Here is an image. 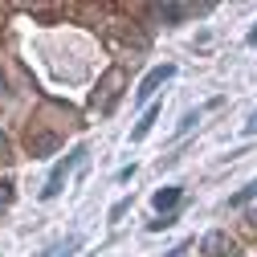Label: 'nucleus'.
I'll return each instance as SVG.
<instances>
[{
    "label": "nucleus",
    "mask_w": 257,
    "mask_h": 257,
    "mask_svg": "<svg viewBox=\"0 0 257 257\" xmlns=\"http://www.w3.org/2000/svg\"><path fill=\"white\" fill-rule=\"evenodd\" d=\"M176 220H180V216H176V212H168V216H159V220H151L147 229H151V233H159V229H172Z\"/></svg>",
    "instance_id": "nucleus-11"
},
{
    "label": "nucleus",
    "mask_w": 257,
    "mask_h": 257,
    "mask_svg": "<svg viewBox=\"0 0 257 257\" xmlns=\"http://www.w3.org/2000/svg\"><path fill=\"white\" fill-rule=\"evenodd\" d=\"M188 249H192V245H188V241H184V245H176V249H172V253H168V257H184V253H188Z\"/></svg>",
    "instance_id": "nucleus-14"
},
{
    "label": "nucleus",
    "mask_w": 257,
    "mask_h": 257,
    "mask_svg": "<svg viewBox=\"0 0 257 257\" xmlns=\"http://www.w3.org/2000/svg\"><path fill=\"white\" fill-rule=\"evenodd\" d=\"M0 159H9V139L0 135Z\"/></svg>",
    "instance_id": "nucleus-16"
},
{
    "label": "nucleus",
    "mask_w": 257,
    "mask_h": 257,
    "mask_svg": "<svg viewBox=\"0 0 257 257\" xmlns=\"http://www.w3.org/2000/svg\"><path fill=\"white\" fill-rule=\"evenodd\" d=\"M13 196H17V184H13V180H0V212H9Z\"/></svg>",
    "instance_id": "nucleus-10"
},
{
    "label": "nucleus",
    "mask_w": 257,
    "mask_h": 257,
    "mask_svg": "<svg viewBox=\"0 0 257 257\" xmlns=\"http://www.w3.org/2000/svg\"><path fill=\"white\" fill-rule=\"evenodd\" d=\"M200 249H204L208 257H229V253H233V237L224 233V229H212V233L200 241Z\"/></svg>",
    "instance_id": "nucleus-4"
},
{
    "label": "nucleus",
    "mask_w": 257,
    "mask_h": 257,
    "mask_svg": "<svg viewBox=\"0 0 257 257\" xmlns=\"http://www.w3.org/2000/svg\"><path fill=\"white\" fill-rule=\"evenodd\" d=\"M155 118H159V102H151V106H147V114L139 118V126L131 131V143H139V139H147V135H151V126H155Z\"/></svg>",
    "instance_id": "nucleus-6"
},
{
    "label": "nucleus",
    "mask_w": 257,
    "mask_h": 257,
    "mask_svg": "<svg viewBox=\"0 0 257 257\" xmlns=\"http://www.w3.org/2000/svg\"><path fill=\"white\" fill-rule=\"evenodd\" d=\"M5 86H9V82H5V70H0V94H5Z\"/></svg>",
    "instance_id": "nucleus-18"
},
{
    "label": "nucleus",
    "mask_w": 257,
    "mask_h": 257,
    "mask_svg": "<svg viewBox=\"0 0 257 257\" xmlns=\"http://www.w3.org/2000/svg\"><path fill=\"white\" fill-rule=\"evenodd\" d=\"M176 78V66H155L143 82H139V90H135V102L139 106H147L151 98H155V94H159V86H164V82H172Z\"/></svg>",
    "instance_id": "nucleus-2"
},
{
    "label": "nucleus",
    "mask_w": 257,
    "mask_h": 257,
    "mask_svg": "<svg viewBox=\"0 0 257 257\" xmlns=\"http://www.w3.org/2000/svg\"><path fill=\"white\" fill-rule=\"evenodd\" d=\"M57 147V135H37V139H29V151H33V159L37 155H49Z\"/></svg>",
    "instance_id": "nucleus-7"
},
{
    "label": "nucleus",
    "mask_w": 257,
    "mask_h": 257,
    "mask_svg": "<svg viewBox=\"0 0 257 257\" xmlns=\"http://www.w3.org/2000/svg\"><path fill=\"white\" fill-rule=\"evenodd\" d=\"M208 5H155L151 13L164 21V25H180V21H192L196 13H204Z\"/></svg>",
    "instance_id": "nucleus-3"
},
{
    "label": "nucleus",
    "mask_w": 257,
    "mask_h": 257,
    "mask_svg": "<svg viewBox=\"0 0 257 257\" xmlns=\"http://www.w3.org/2000/svg\"><path fill=\"white\" fill-rule=\"evenodd\" d=\"M180 196H184V188H159V192H155V196H151V204H155L159 212H164V216H168V212H172V208L180 204Z\"/></svg>",
    "instance_id": "nucleus-5"
},
{
    "label": "nucleus",
    "mask_w": 257,
    "mask_h": 257,
    "mask_svg": "<svg viewBox=\"0 0 257 257\" xmlns=\"http://www.w3.org/2000/svg\"><path fill=\"white\" fill-rule=\"evenodd\" d=\"M196 122H200V110L184 114V122H180V131H176V135H188V131H192V126H196Z\"/></svg>",
    "instance_id": "nucleus-12"
},
{
    "label": "nucleus",
    "mask_w": 257,
    "mask_h": 257,
    "mask_svg": "<svg viewBox=\"0 0 257 257\" xmlns=\"http://www.w3.org/2000/svg\"><path fill=\"white\" fill-rule=\"evenodd\" d=\"M245 45H253V49H257V25L249 29V37H245Z\"/></svg>",
    "instance_id": "nucleus-15"
},
{
    "label": "nucleus",
    "mask_w": 257,
    "mask_h": 257,
    "mask_svg": "<svg viewBox=\"0 0 257 257\" xmlns=\"http://www.w3.org/2000/svg\"><path fill=\"white\" fill-rule=\"evenodd\" d=\"M249 200H257V180H253V184H245V188L237 192V196L229 200V208H241V204H249Z\"/></svg>",
    "instance_id": "nucleus-9"
},
{
    "label": "nucleus",
    "mask_w": 257,
    "mask_h": 257,
    "mask_svg": "<svg viewBox=\"0 0 257 257\" xmlns=\"http://www.w3.org/2000/svg\"><path fill=\"white\" fill-rule=\"evenodd\" d=\"M74 249H82V237H66L61 245H53L45 257H74Z\"/></svg>",
    "instance_id": "nucleus-8"
},
{
    "label": "nucleus",
    "mask_w": 257,
    "mask_h": 257,
    "mask_svg": "<svg viewBox=\"0 0 257 257\" xmlns=\"http://www.w3.org/2000/svg\"><path fill=\"white\" fill-rule=\"evenodd\" d=\"M82 159H86V147H74V151H70V155L61 159L53 172H49V180H45V188H41V196H45V200H53V196H57V192H61V184H66V176L82 164Z\"/></svg>",
    "instance_id": "nucleus-1"
},
{
    "label": "nucleus",
    "mask_w": 257,
    "mask_h": 257,
    "mask_svg": "<svg viewBox=\"0 0 257 257\" xmlns=\"http://www.w3.org/2000/svg\"><path fill=\"white\" fill-rule=\"evenodd\" d=\"M126 208H131V196H126V200H118V204H114V208H110V220H118V216H122V212H126Z\"/></svg>",
    "instance_id": "nucleus-13"
},
{
    "label": "nucleus",
    "mask_w": 257,
    "mask_h": 257,
    "mask_svg": "<svg viewBox=\"0 0 257 257\" xmlns=\"http://www.w3.org/2000/svg\"><path fill=\"white\" fill-rule=\"evenodd\" d=\"M253 131H257V114H253V118L245 122V135H253Z\"/></svg>",
    "instance_id": "nucleus-17"
}]
</instances>
